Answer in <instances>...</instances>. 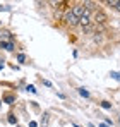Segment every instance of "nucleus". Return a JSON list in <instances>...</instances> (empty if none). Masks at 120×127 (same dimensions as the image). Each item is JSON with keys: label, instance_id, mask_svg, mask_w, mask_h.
<instances>
[{"label": "nucleus", "instance_id": "1", "mask_svg": "<svg viewBox=\"0 0 120 127\" xmlns=\"http://www.w3.org/2000/svg\"><path fill=\"white\" fill-rule=\"evenodd\" d=\"M63 21L67 26H70V28H74V26H77L79 24V17H76L74 14H72V10H69L65 16H63Z\"/></svg>", "mask_w": 120, "mask_h": 127}, {"label": "nucleus", "instance_id": "16", "mask_svg": "<svg viewBox=\"0 0 120 127\" xmlns=\"http://www.w3.org/2000/svg\"><path fill=\"white\" fill-rule=\"evenodd\" d=\"M100 127H110V126H108V124H105V122H103V124H100Z\"/></svg>", "mask_w": 120, "mask_h": 127}, {"label": "nucleus", "instance_id": "6", "mask_svg": "<svg viewBox=\"0 0 120 127\" xmlns=\"http://www.w3.org/2000/svg\"><path fill=\"white\" fill-rule=\"evenodd\" d=\"M2 46H3L5 50H9V52H12V50H14V43H12V41H9V43H2Z\"/></svg>", "mask_w": 120, "mask_h": 127}, {"label": "nucleus", "instance_id": "9", "mask_svg": "<svg viewBox=\"0 0 120 127\" xmlns=\"http://www.w3.org/2000/svg\"><path fill=\"white\" fill-rule=\"evenodd\" d=\"M100 105H101V108H105V110H110V108H112V103H108V101H101Z\"/></svg>", "mask_w": 120, "mask_h": 127}, {"label": "nucleus", "instance_id": "13", "mask_svg": "<svg viewBox=\"0 0 120 127\" xmlns=\"http://www.w3.org/2000/svg\"><path fill=\"white\" fill-rule=\"evenodd\" d=\"M26 89H28V91H31V93H36V88H34V86H28V88H26Z\"/></svg>", "mask_w": 120, "mask_h": 127}, {"label": "nucleus", "instance_id": "2", "mask_svg": "<svg viewBox=\"0 0 120 127\" xmlns=\"http://www.w3.org/2000/svg\"><path fill=\"white\" fill-rule=\"evenodd\" d=\"M72 14H74L76 17H79V19H81V17L86 14V9H84V5H82V3H76V5L72 7Z\"/></svg>", "mask_w": 120, "mask_h": 127}, {"label": "nucleus", "instance_id": "14", "mask_svg": "<svg viewBox=\"0 0 120 127\" xmlns=\"http://www.w3.org/2000/svg\"><path fill=\"white\" fill-rule=\"evenodd\" d=\"M24 59H26V57H24L22 53H19V55H17V60H19V62H24Z\"/></svg>", "mask_w": 120, "mask_h": 127}, {"label": "nucleus", "instance_id": "10", "mask_svg": "<svg viewBox=\"0 0 120 127\" xmlns=\"http://www.w3.org/2000/svg\"><path fill=\"white\" fill-rule=\"evenodd\" d=\"M110 76H112L113 79H117V81H120V72H112Z\"/></svg>", "mask_w": 120, "mask_h": 127}, {"label": "nucleus", "instance_id": "5", "mask_svg": "<svg viewBox=\"0 0 120 127\" xmlns=\"http://www.w3.org/2000/svg\"><path fill=\"white\" fill-rule=\"evenodd\" d=\"M82 5H84V9H86V10H89V12L96 7V3H94V2H84Z\"/></svg>", "mask_w": 120, "mask_h": 127}, {"label": "nucleus", "instance_id": "17", "mask_svg": "<svg viewBox=\"0 0 120 127\" xmlns=\"http://www.w3.org/2000/svg\"><path fill=\"white\" fill-rule=\"evenodd\" d=\"M0 10H7V7H2V5H0Z\"/></svg>", "mask_w": 120, "mask_h": 127}, {"label": "nucleus", "instance_id": "7", "mask_svg": "<svg viewBox=\"0 0 120 127\" xmlns=\"http://www.w3.org/2000/svg\"><path fill=\"white\" fill-rule=\"evenodd\" d=\"M41 126H43V127L48 126V113H45V115H43V119H41Z\"/></svg>", "mask_w": 120, "mask_h": 127}, {"label": "nucleus", "instance_id": "15", "mask_svg": "<svg viewBox=\"0 0 120 127\" xmlns=\"http://www.w3.org/2000/svg\"><path fill=\"white\" fill-rule=\"evenodd\" d=\"M29 127H38V124L36 122H29Z\"/></svg>", "mask_w": 120, "mask_h": 127}, {"label": "nucleus", "instance_id": "4", "mask_svg": "<svg viewBox=\"0 0 120 127\" xmlns=\"http://www.w3.org/2000/svg\"><path fill=\"white\" fill-rule=\"evenodd\" d=\"M94 21L100 22V24H103V22L106 21V14H105V12H96V17H94Z\"/></svg>", "mask_w": 120, "mask_h": 127}, {"label": "nucleus", "instance_id": "11", "mask_svg": "<svg viewBox=\"0 0 120 127\" xmlns=\"http://www.w3.org/2000/svg\"><path fill=\"white\" fill-rule=\"evenodd\" d=\"M9 122H10V124H16V122H17L16 115H9Z\"/></svg>", "mask_w": 120, "mask_h": 127}, {"label": "nucleus", "instance_id": "18", "mask_svg": "<svg viewBox=\"0 0 120 127\" xmlns=\"http://www.w3.org/2000/svg\"><path fill=\"white\" fill-rule=\"evenodd\" d=\"M117 9H119V10H120V2H119V7H117Z\"/></svg>", "mask_w": 120, "mask_h": 127}, {"label": "nucleus", "instance_id": "8", "mask_svg": "<svg viewBox=\"0 0 120 127\" xmlns=\"http://www.w3.org/2000/svg\"><path fill=\"white\" fill-rule=\"evenodd\" d=\"M79 95H81V96H84V98H89V93H88L84 88H79Z\"/></svg>", "mask_w": 120, "mask_h": 127}, {"label": "nucleus", "instance_id": "12", "mask_svg": "<svg viewBox=\"0 0 120 127\" xmlns=\"http://www.w3.org/2000/svg\"><path fill=\"white\" fill-rule=\"evenodd\" d=\"M5 101H7L9 105H12V103H14V98H12V96H7V98H5Z\"/></svg>", "mask_w": 120, "mask_h": 127}, {"label": "nucleus", "instance_id": "3", "mask_svg": "<svg viewBox=\"0 0 120 127\" xmlns=\"http://www.w3.org/2000/svg\"><path fill=\"white\" fill-rule=\"evenodd\" d=\"M79 24H81V26H84V28H89V24H91V19H89V10H86V14L79 19Z\"/></svg>", "mask_w": 120, "mask_h": 127}]
</instances>
